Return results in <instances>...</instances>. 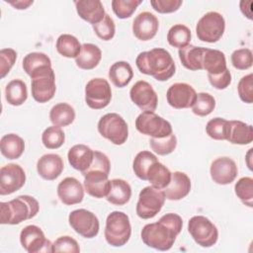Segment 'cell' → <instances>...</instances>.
Listing matches in <instances>:
<instances>
[{
    "mask_svg": "<svg viewBox=\"0 0 253 253\" xmlns=\"http://www.w3.org/2000/svg\"><path fill=\"white\" fill-rule=\"evenodd\" d=\"M183 227L182 217L173 212L166 213L157 222L148 223L141 229V239L145 245L160 251L172 248Z\"/></svg>",
    "mask_w": 253,
    "mask_h": 253,
    "instance_id": "6da1fadb",
    "label": "cell"
},
{
    "mask_svg": "<svg viewBox=\"0 0 253 253\" xmlns=\"http://www.w3.org/2000/svg\"><path fill=\"white\" fill-rule=\"evenodd\" d=\"M135 64L141 73L150 75L158 81L170 79L176 70L172 55L169 51L161 47L140 52L136 56Z\"/></svg>",
    "mask_w": 253,
    "mask_h": 253,
    "instance_id": "7a4b0ae2",
    "label": "cell"
},
{
    "mask_svg": "<svg viewBox=\"0 0 253 253\" xmlns=\"http://www.w3.org/2000/svg\"><path fill=\"white\" fill-rule=\"evenodd\" d=\"M0 222L14 225L36 216L40 205L34 197L22 195L9 202L0 203Z\"/></svg>",
    "mask_w": 253,
    "mask_h": 253,
    "instance_id": "3957f363",
    "label": "cell"
},
{
    "mask_svg": "<svg viewBox=\"0 0 253 253\" xmlns=\"http://www.w3.org/2000/svg\"><path fill=\"white\" fill-rule=\"evenodd\" d=\"M106 241L114 247L126 244L131 235V225L126 213L119 211H112L106 219L105 226Z\"/></svg>",
    "mask_w": 253,
    "mask_h": 253,
    "instance_id": "277c9868",
    "label": "cell"
},
{
    "mask_svg": "<svg viewBox=\"0 0 253 253\" xmlns=\"http://www.w3.org/2000/svg\"><path fill=\"white\" fill-rule=\"evenodd\" d=\"M32 96L38 103L50 101L56 91L55 74L51 66H44L37 70L32 76Z\"/></svg>",
    "mask_w": 253,
    "mask_h": 253,
    "instance_id": "5b68a950",
    "label": "cell"
},
{
    "mask_svg": "<svg viewBox=\"0 0 253 253\" xmlns=\"http://www.w3.org/2000/svg\"><path fill=\"white\" fill-rule=\"evenodd\" d=\"M99 133L116 145L124 144L128 136L126 122L116 113L104 115L98 122Z\"/></svg>",
    "mask_w": 253,
    "mask_h": 253,
    "instance_id": "8992f818",
    "label": "cell"
},
{
    "mask_svg": "<svg viewBox=\"0 0 253 253\" xmlns=\"http://www.w3.org/2000/svg\"><path fill=\"white\" fill-rule=\"evenodd\" d=\"M225 30V21L221 14L211 11L206 13L196 26V34L200 41L213 43L219 41Z\"/></svg>",
    "mask_w": 253,
    "mask_h": 253,
    "instance_id": "52a82bcc",
    "label": "cell"
},
{
    "mask_svg": "<svg viewBox=\"0 0 253 253\" xmlns=\"http://www.w3.org/2000/svg\"><path fill=\"white\" fill-rule=\"evenodd\" d=\"M136 129L145 135L162 138L173 133L171 124L154 112H142L135 119Z\"/></svg>",
    "mask_w": 253,
    "mask_h": 253,
    "instance_id": "ba28073f",
    "label": "cell"
},
{
    "mask_svg": "<svg viewBox=\"0 0 253 253\" xmlns=\"http://www.w3.org/2000/svg\"><path fill=\"white\" fill-rule=\"evenodd\" d=\"M165 194L163 190L152 186L144 187L138 196L136 204V214L143 219L154 217L162 209L165 203Z\"/></svg>",
    "mask_w": 253,
    "mask_h": 253,
    "instance_id": "9c48e42d",
    "label": "cell"
},
{
    "mask_svg": "<svg viewBox=\"0 0 253 253\" xmlns=\"http://www.w3.org/2000/svg\"><path fill=\"white\" fill-rule=\"evenodd\" d=\"M188 231L195 242L202 247H211L218 239L216 226L206 216L195 215L188 222Z\"/></svg>",
    "mask_w": 253,
    "mask_h": 253,
    "instance_id": "30bf717a",
    "label": "cell"
},
{
    "mask_svg": "<svg viewBox=\"0 0 253 253\" xmlns=\"http://www.w3.org/2000/svg\"><path fill=\"white\" fill-rule=\"evenodd\" d=\"M112 99V90L109 82L104 78H93L85 87V102L94 110L106 108Z\"/></svg>",
    "mask_w": 253,
    "mask_h": 253,
    "instance_id": "8fae6325",
    "label": "cell"
},
{
    "mask_svg": "<svg viewBox=\"0 0 253 253\" xmlns=\"http://www.w3.org/2000/svg\"><path fill=\"white\" fill-rule=\"evenodd\" d=\"M68 221L74 231L85 238H93L99 233L100 223L98 217L95 213L85 209L72 211L69 213Z\"/></svg>",
    "mask_w": 253,
    "mask_h": 253,
    "instance_id": "7c38bea8",
    "label": "cell"
},
{
    "mask_svg": "<svg viewBox=\"0 0 253 253\" xmlns=\"http://www.w3.org/2000/svg\"><path fill=\"white\" fill-rule=\"evenodd\" d=\"M20 242L29 253L52 252V243L45 238L43 231L34 224L27 225L21 230Z\"/></svg>",
    "mask_w": 253,
    "mask_h": 253,
    "instance_id": "4fadbf2b",
    "label": "cell"
},
{
    "mask_svg": "<svg viewBox=\"0 0 253 253\" xmlns=\"http://www.w3.org/2000/svg\"><path fill=\"white\" fill-rule=\"evenodd\" d=\"M26 182L24 169L15 163H10L0 169V195H10L20 190Z\"/></svg>",
    "mask_w": 253,
    "mask_h": 253,
    "instance_id": "5bb4252c",
    "label": "cell"
},
{
    "mask_svg": "<svg viewBox=\"0 0 253 253\" xmlns=\"http://www.w3.org/2000/svg\"><path fill=\"white\" fill-rule=\"evenodd\" d=\"M130 100L143 112H154L157 108L158 97L152 86L144 81L139 80L130 88Z\"/></svg>",
    "mask_w": 253,
    "mask_h": 253,
    "instance_id": "9a60e30c",
    "label": "cell"
},
{
    "mask_svg": "<svg viewBox=\"0 0 253 253\" xmlns=\"http://www.w3.org/2000/svg\"><path fill=\"white\" fill-rule=\"evenodd\" d=\"M84 176V190L90 196L102 199L106 198L111 188L109 174L100 170H86L82 172Z\"/></svg>",
    "mask_w": 253,
    "mask_h": 253,
    "instance_id": "2e32d148",
    "label": "cell"
},
{
    "mask_svg": "<svg viewBox=\"0 0 253 253\" xmlns=\"http://www.w3.org/2000/svg\"><path fill=\"white\" fill-rule=\"evenodd\" d=\"M196 97L195 89L187 83H174L166 92L167 102L174 109L191 108L195 103Z\"/></svg>",
    "mask_w": 253,
    "mask_h": 253,
    "instance_id": "e0dca14e",
    "label": "cell"
},
{
    "mask_svg": "<svg viewBox=\"0 0 253 253\" xmlns=\"http://www.w3.org/2000/svg\"><path fill=\"white\" fill-rule=\"evenodd\" d=\"M210 173L212 181L218 185H228L232 183L237 174L238 169L236 163L229 157H217L211 162Z\"/></svg>",
    "mask_w": 253,
    "mask_h": 253,
    "instance_id": "ac0fdd59",
    "label": "cell"
},
{
    "mask_svg": "<svg viewBox=\"0 0 253 253\" xmlns=\"http://www.w3.org/2000/svg\"><path fill=\"white\" fill-rule=\"evenodd\" d=\"M159 28V21L150 12H141L133 20L132 33L139 41H149L153 39Z\"/></svg>",
    "mask_w": 253,
    "mask_h": 253,
    "instance_id": "d6986e66",
    "label": "cell"
},
{
    "mask_svg": "<svg viewBox=\"0 0 253 253\" xmlns=\"http://www.w3.org/2000/svg\"><path fill=\"white\" fill-rule=\"evenodd\" d=\"M57 196L66 206L76 205L83 201L84 188L76 178L66 177L57 186Z\"/></svg>",
    "mask_w": 253,
    "mask_h": 253,
    "instance_id": "ffe728a7",
    "label": "cell"
},
{
    "mask_svg": "<svg viewBox=\"0 0 253 253\" xmlns=\"http://www.w3.org/2000/svg\"><path fill=\"white\" fill-rule=\"evenodd\" d=\"M64 164L62 158L55 153L42 155L37 162V171L39 175L47 181L55 180L63 171Z\"/></svg>",
    "mask_w": 253,
    "mask_h": 253,
    "instance_id": "44dd1931",
    "label": "cell"
},
{
    "mask_svg": "<svg viewBox=\"0 0 253 253\" xmlns=\"http://www.w3.org/2000/svg\"><path fill=\"white\" fill-rule=\"evenodd\" d=\"M191 191V180L189 176L180 171H175L171 175V180L167 187L163 189L165 198L170 201H179L185 198Z\"/></svg>",
    "mask_w": 253,
    "mask_h": 253,
    "instance_id": "7402d4cb",
    "label": "cell"
},
{
    "mask_svg": "<svg viewBox=\"0 0 253 253\" xmlns=\"http://www.w3.org/2000/svg\"><path fill=\"white\" fill-rule=\"evenodd\" d=\"M76 12L81 19L95 25L105 17V9L100 0H79L74 2Z\"/></svg>",
    "mask_w": 253,
    "mask_h": 253,
    "instance_id": "603a6c76",
    "label": "cell"
},
{
    "mask_svg": "<svg viewBox=\"0 0 253 253\" xmlns=\"http://www.w3.org/2000/svg\"><path fill=\"white\" fill-rule=\"evenodd\" d=\"M226 140L232 144L245 145L253 140V128L241 121H228Z\"/></svg>",
    "mask_w": 253,
    "mask_h": 253,
    "instance_id": "cb8c5ba5",
    "label": "cell"
},
{
    "mask_svg": "<svg viewBox=\"0 0 253 253\" xmlns=\"http://www.w3.org/2000/svg\"><path fill=\"white\" fill-rule=\"evenodd\" d=\"M67 158L69 164L82 173L91 165L94 158V150L85 144H76L69 149Z\"/></svg>",
    "mask_w": 253,
    "mask_h": 253,
    "instance_id": "d4e9b609",
    "label": "cell"
},
{
    "mask_svg": "<svg viewBox=\"0 0 253 253\" xmlns=\"http://www.w3.org/2000/svg\"><path fill=\"white\" fill-rule=\"evenodd\" d=\"M205 49L206 47L196 46L193 44H188L187 46L180 48L178 50V54L182 65L189 70H202V60Z\"/></svg>",
    "mask_w": 253,
    "mask_h": 253,
    "instance_id": "484cf974",
    "label": "cell"
},
{
    "mask_svg": "<svg viewBox=\"0 0 253 253\" xmlns=\"http://www.w3.org/2000/svg\"><path fill=\"white\" fill-rule=\"evenodd\" d=\"M202 66L210 75H216L223 72L227 69L224 53L218 49L206 47L203 55Z\"/></svg>",
    "mask_w": 253,
    "mask_h": 253,
    "instance_id": "4316f807",
    "label": "cell"
},
{
    "mask_svg": "<svg viewBox=\"0 0 253 253\" xmlns=\"http://www.w3.org/2000/svg\"><path fill=\"white\" fill-rule=\"evenodd\" d=\"M102 58L101 49L93 43H83L79 55L75 58L76 65L85 70L95 68Z\"/></svg>",
    "mask_w": 253,
    "mask_h": 253,
    "instance_id": "83f0119b",
    "label": "cell"
},
{
    "mask_svg": "<svg viewBox=\"0 0 253 253\" xmlns=\"http://www.w3.org/2000/svg\"><path fill=\"white\" fill-rule=\"evenodd\" d=\"M0 150L7 159H18L24 153L25 141L15 133H8L1 137Z\"/></svg>",
    "mask_w": 253,
    "mask_h": 253,
    "instance_id": "f1b7e54d",
    "label": "cell"
},
{
    "mask_svg": "<svg viewBox=\"0 0 253 253\" xmlns=\"http://www.w3.org/2000/svg\"><path fill=\"white\" fill-rule=\"evenodd\" d=\"M131 188L130 185L123 179L111 180V188L106 199L109 203L115 206H124L130 200Z\"/></svg>",
    "mask_w": 253,
    "mask_h": 253,
    "instance_id": "f546056e",
    "label": "cell"
},
{
    "mask_svg": "<svg viewBox=\"0 0 253 253\" xmlns=\"http://www.w3.org/2000/svg\"><path fill=\"white\" fill-rule=\"evenodd\" d=\"M133 70L126 61H117L113 63L109 70V78L118 88H124L131 81Z\"/></svg>",
    "mask_w": 253,
    "mask_h": 253,
    "instance_id": "4dcf8cb0",
    "label": "cell"
},
{
    "mask_svg": "<svg viewBox=\"0 0 253 253\" xmlns=\"http://www.w3.org/2000/svg\"><path fill=\"white\" fill-rule=\"evenodd\" d=\"M49 120L53 126H67L75 120V111L67 103H58L54 105L49 112Z\"/></svg>",
    "mask_w": 253,
    "mask_h": 253,
    "instance_id": "1f68e13d",
    "label": "cell"
},
{
    "mask_svg": "<svg viewBox=\"0 0 253 253\" xmlns=\"http://www.w3.org/2000/svg\"><path fill=\"white\" fill-rule=\"evenodd\" d=\"M5 98L8 104L12 106H21L28 98L26 83L21 79L10 81L5 88Z\"/></svg>",
    "mask_w": 253,
    "mask_h": 253,
    "instance_id": "d6a6232c",
    "label": "cell"
},
{
    "mask_svg": "<svg viewBox=\"0 0 253 253\" xmlns=\"http://www.w3.org/2000/svg\"><path fill=\"white\" fill-rule=\"evenodd\" d=\"M55 47L58 53L62 56L67 58H76L81 51L82 45L74 36L62 34L57 38Z\"/></svg>",
    "mask_w": 253,
    "mask_h": 253,
    "instance_id": "836d02e7",
    "label": "cell"
},
{
    "mask_svg": "<svg viewBox=\"0 0 253 253\" xmlns=\"http://www.w3.org/2000/svg\"><path fill=\"white\" fill-rule=\"evenodd\" d=\"M172 173L170 170L159 161L153 163L147 172V181L152 187L163 190L167 187L171 180Z\"/></svg>",
    "mask_w": 253,
    "mask_h": 253,
    "instance_id": "e575fe53",
    "label": "cell"
},
{
    "mask_svg": "<svg viewBox=\"0 0 253 253\" xmlns=\"http://www.w3.org/2000/svg\"><path fill=\"white\" fill-rule=\"evenodd\" d=\"M155 154L148 150H142L136 154L132 163V169L137 178L142 181H147V172L150 166L157 162Z\"/></svg>",
    "mask_w": 253,
    "mask_h": 253,
    "instance_id": "d590c367",
    "label": "cell"
},
{
    "mask_svg": "<svg viewBox=\"0 0 253 253\" xmlns=\"http://www.w3.org/2000/svg\"><path fill=\"white\" fill-rule=\"evenodd\" d=\"M190 29L182 24H176L170 28L167 33V42L171 46L178 47L179 49L190 44L191 42Z\"/></svg>",
    "mask_w": 253,
    "mask_h": 253,
    "instance_id": "8d00e7d4",
    "label": "cell"
},
{
    "mask_svg": "<svg viewBox=\"0 0 253 253\" xmlns=\"http://www.w3.org/2000/svg\"><path fill=\"white\" fill-rule=\"evenodd\" d=\"M23 69L31 77L37 70L44 66H51L50 58L43 52H30L23 59Z\"/></svg>",
    "mask_w": 253,
    "mask_h": 253,
    "instance_id": "74e56055",
    "label": "cell"
},
{
    "mask_svg": "<svg viewBox=\"0 0 253 253\" xmlns=\"http://www.w3.org/2000/svg\"><path fill=\"white\" fill-rule=\"evenodd\" d=\"M42 144L48 149H57L65 141V134L60 126H51L46 127L42 134Z\"/></svg>",
    "mask_w": 253,
    "mask_h": 253,
    "instance_id": "f35d334b",
    "label": "cell"
},
{
    "mask_svg": "<svg viewBox=\"0 0 253 253\" xmlns=\"http://www.w3.org/2000/svg\"><path fill=\"white\" fill-rule=\"evenodd\" d=\"M191 108L195 115L199 117H206L214 110L215 100L211 94L201 92L197 94L195 103Z\"/></svg>",
    "mask_w": 253,
    "mask_h": 253,
    "instance_id": "ab89813d",
    "label": "cell"
},
{
    "mask_svg": "<svg viewBox=\"0 0 253 253\" xmlns=\"http://www.w3.org/2000/svg\"><path fill=\"white\" fill-rule=\"evenodd\" d=\"M237 198L247 207H253V179L251 177L240 178L234 186Z\"/></svg>",
    "mask_w": 253,
    "mask_h": 253,
    "instance_id": "60d3db41",
    "label": "cell"
},
{
    "mask_svg": "<svg viewBox=\"0 0 253 253\" xmlns=\"http://www.w3.org/2000/svg\"><path fill=\"white\" fill-rule=\"evenodd\" d=\"M149 145L158 155H167L175 150L177 146V138L174 133L162 138L151 137L149 139Z\"/></svg>",
    "mask_w": 253,
    "mask_h": 253,
    "instance_id": "b9f144b4",
    "label": "cell"
},
{
    "mask_svg": "<svg viewBox=\"0 0 253 253\" xmlns=\"http://www.w3.org/2000/svg\"><path fill=\"white\" fill-rule=\"evenodd\" d=\"M228 121L223 118H213L206 126L207 134L215 140H226Z\"/></svg>",
    "mask_w": 253,
    "mask_h": 253,
    "instance_id": "7bdbcfd3",
    "label": "cell"
},
{
    "mask_svg": "<svg viewBox=\"0 0 253 253\" xmlns=\"http://www.w3.org/2000/svg\"><path fill=\"white\" fill-rule=\"evenodd\" d=\"M141 3V0H113L112 9L118 18L126 19L134 13Z\"/></svg>",
    "mask_w": 253,
    "mask_h": 253,
    "instance_id": "ee69618b",
    "label": "cell"
},
{
    "mask_svg": "<svg viewBox=\"0 0 253 253\" xmlns=\"http://www.w3.org/2000/svg\"><path fill=\"white\" fill-rule=\"evenodd\" d=\"M97 37L103 41H110L114 38L116 33V26L114 20L110 15L106 14L103 20L95 25H92Z\"/></svg>",
    "mask_w": 253,
    "mask_h": 253,
    "instance_id": "f6af8a7d",
    "label": "cell"
},
{
    "mask_svg": "<svg viewBox=\"0 0 253 253\" xmlns=\"http://www.w3.org/2000/svg\"><path fill=\"white\" fill-rule=\"evenodd\" d=\"M231 63L239 70H246L252 66V51L249 48H239L232 52Z\"/></svg>",
    "mask_w": 253,
    "mask_h": 253,
    "instance_id": "bcb514c9",
    "label": "cell"
},
{
    "mask_svg": "<svg viewBox=\"0 0 253 253\" xmlns=\"http://www.w3.org/2000/svg\"><path fill=\"white\" fill-rule=\"evenodd\" d=\"M239 98L242 102L251 104L253 102V75L249 73L243 76L237 86Z\"/></svg>",
    "mask_w": 253,
    "mask_h": 253,
    "instance_id": "7dc6e473",
    "label": "cell"
},
{
    "mask_svg": "<svg viewBox=\"0 0 253 253\" xmlns=\"http://www.w3.org/2000/svg\"><path fill=\"white\" fill-rule=\"evenodd\" d=\"M52 252H69V253H79L80 247L78 242L68 236H60L52 243Z\"/></svg>",
    "mask_w": 253,
    "mask_h": 253,
    "instance_id": "c3c4849f",
    "label": "cell"
},
{
    "mask_svg": "<svg viewBox=\"0 0 253 253\" xmlns=\"http://www.w3.org/2000/svg\"><path fill=\"white\" fill-rule=\"evenodd\" d=\"M17 59V52L13 48H2L0 50V73L1 78H4L11 68L14 66Z\"/></svg>",
    "mask_w": 253,
    "mask_h": 253,
    "instance_id": "681fc988",
    "label": "cell"
},
{
    "mask_svg": "<svg viewBox=\"0 0 253 253\" xmlns=\"http://www.w3.org/2000/svg\"><path fill=\"white\" fill-rule=\"evenodd\" d=\"M183 4L182 0H151L150 5L152 8L161 14L173 13L179 10Z\"/></svg>",
    "mask_w": 253,
    "mask_h": 253,
    "instance_id": "f907efd6",
    "label": "cell"
},
{
    "mask_svg": "<svg viewBox=\"0 0 253 253\" xmlns=\"http://www.w3.org/2000/svg\"><path fill=\"white\" fill-rule=\"evenodd\" d=\"M208 78L211 85L217 90H223L227 88L231 83V73L228 68L216 75L208 74Z\"/></svg>",
    "mask_w": 253,
    "mask_h": 253,
    "instance_id": "816d5d0a",
    "label": "cell"
},
{
    "mask_svg": "<svg viewBox=\"0 0 253 253\" xmlns=\"http://www.w3.org/2000/svg\"><path fill=\"white\" fill-rule=\"evenodd\" d=\"M87 170H100V171H103V172L109 174L110 170H111L110 160L106 154L95 150L93 161Z\"/></svg>",
    "mask_w": 253,
    "mask_h": 253,
    "instance_id": "f5cc1de1",
    "label": "cell"
},
{
    "mask_svg": "<svg viewBox=\"0 0 253 253\" xmlns=\"http://www.w3.org/2000/svg\"><path fill=\"white\" fill-rule=\"evenodd\" d=\"M34 3V1L32 0H30V1H15V2H13V1H10L9 2V4H11L13 7H15L16 9H18V10H25V9H27L30 5H32Z\"/></svg>",
    "mask_w": 253,
    "mask_h": 253,
    "instance_id": "db71d44e",
    "label": "cell"
},
{
    "mask_svg": "<svg viewBox=\"0 0 253 253\" xmlns=\"http://www.w3.org/2000/svg\"><path fill=\"white\" fill-rule=\"evenodd\" d=\"M252 148H250L249 149V151L247 152V154H246V158H245V160H246V163H247V166H248V168L250 169V170H252V164H251V162H250V159H251V154H252Z\"/></svg>",
    "mask_w": 253,
    "mask_h": 253,
    "instance_id": "11a10c76",
    "label": "cell"
}]
</instances>
